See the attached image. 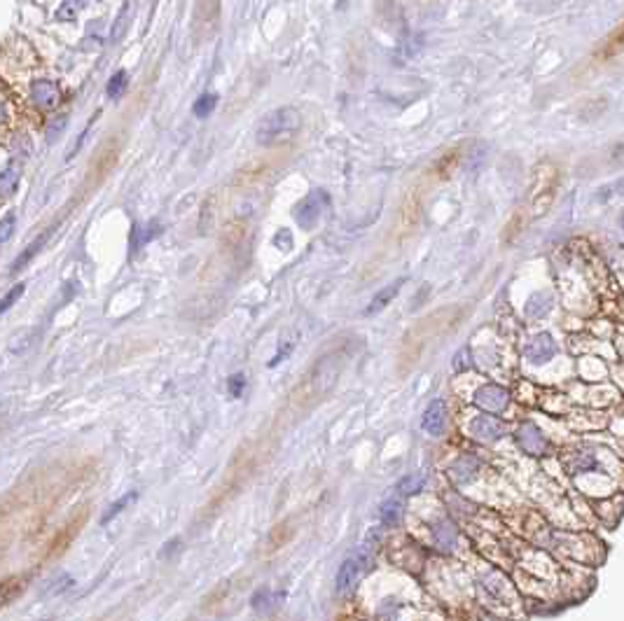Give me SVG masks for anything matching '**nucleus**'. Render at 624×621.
<instances>
[{"instance_id": "25", "label": "nucleus", "mask_w": 624, "mask_h": 621, "mask_svg": "<svg viewBox=\"0 0 624 621\" xmlns=\"http://www.w3.org/2000/svg\"><path fill=\"white\" fill-rule=\"evenodd\" d=\"M134 500H136V493H126L124 497H119V500H117L115 504H110V507H108V511H105V514H103V516H101V524H108V521H110V519H115V516H117V514H119L122 509H124V507H126V504H131Z\"/></svg>"}, {"instance_id": "21", "label": "nucleus", "mask_w": 624, "mask_h": 621, "mask_svg": "<svg viewBox=\"0 0 624 621\" xmlns=\"http://www.w3.org/2000/svg\"><path fill=\"white\" fill-rule=\"evenodd\" d=\"M379 514H382V521L386 526H395L402 516V504L398 500H388L382 504V511Z\"/></svg>"}, {"instance_id": "18", "label": "nucleus", "mask_w": 624, "mask_h": 621, "mask_svg": "<svg viewBox=\"0 0 624 621\" xmlns=\"http://www.w3.org/2000/svg\"><path fill=\"white\" fill-rule=\"evenodd\" d=\"M566 465L573 472H587V470H594L596 460H594V456H591V454H587V451H577V454H573V456L566 460Z\"/></svg>"}, {"instance_id": "24", "label": "nucleus", "mask_w": 624, "mask_h": 621, "mask_svg": "<svg viewBox=\"0 0 624 621\" xmlns=\"http://www.w3.org/2000/svg\"><path fill=\"white\" fill-rule=\"evenodd\" d=\"M216 103H218V96L216 94H204L201 98H196L194 103V114L196 117H206V114H211L213 110H216Z\"/></svg>"}, {"instance_id": "12", "label": "nucleus", "mask_w": 624, "mask_h": 621, "mask_svg": "<svg viewBox=\"0 0 624 621\" xmlns=\"http://www.w3.org/2000/svg\"><path fill=\"white\" fill-rule=\"evenodd\" d=\"M80 526H82V519H78V521H71V524H68L64 531H61L54 540H52V544H49V549H47V558H54V556H59L61 551H64L68 544L73 542V538L75 535L80 533Z\"/></svg>"}, {"instance_id": "4", "label": "nucleus", "mask_w": 624, "mask_h": 621, "mask_svg": "<svg viewBox=\"0 0 624 621\" xmlns=\"http://www.w3.org/2000/svg\"><path fill=\"white\" fill-rule=\"evenodd\" d=\"M325 201H327L325 191H318V189L311 191V194H307L302 199L298 208H295V220H298L304 229H311L318 220H321Z\"/></svg>"}, {"instance_id": "30", "label": "nucleus", "mask_w": 624, "mask_h": 621, "mask_svg": "<svg viewBox=\"0 0 624 621\" xmlns=\"http://www.w3.org/2000/svg\"><path fill=\"white\" fill-rule=\"evenodd\" d=\"M227 386H230V393H232V397H241L243 388H246V377H243L241 372L232 374L230 381H227Z\"/></svg>"}, {"instance_id": "19", "label": "nucleus", "mask_w": 624, "mask_h": 621, "mask_svg": "<svg viewBox=\"0 0 624 621\" xmlns=\"http://www.w3.org/2000/svg\"><path fill=\"white\" fill-rule=\"evenodd\" d=\"M19 185V171L14 166H7L0 171V196H10Z\"/></svg>"}, {"instance_id": "7", "label": "nucleus", "mask_w": 624, "mask_h": 621, "mask_svg": "<svg viewBox=\"0 0 624 621\" xmlns=\"http://www.w3.org/2000/svg\"><path fill=\"white\" fill-rule=\"evenodd\" d=\"M517 444L526 451V454L531 456H543L547 454V439L545 434L538 430V427L534 423H522L519 430H517Z\"/></svg>"}, {"instance_id": "32", "label": "nucleus", "mask_w": 624, "mask_h": 621, "mask_svg": "<svg viewBox=\"0 0 624 621\" xmlns=\"http://www.w3.org/2000/svg\"><path fill=\"white\" fill-rule=\"evenodd\" d=\"M622 227H624V215H622Z\"/></svg>"}, {"instance_id": "9", "label": "nucleus", "mask_w": 624, "mask_h": 621, "mask_svg": "<svg viewBox=\"0 0 624 621\" xmlns=\"http://www.w3.org/2000/svg\"><path fill=\"white\" fill-rule=\"evenodd\" d=\"M421 425H423V430L428 434H432V437L445 432V427H447V406H445L442 400H432L428 406H425Z\"/></svg>"}, {"instance_id": "15", "label": "nucleus", "mask_w": 624, "mask_h": 621, "mask_svg": "<svg viewBox=\"0 0 624 621\" xmlns=\"http://www.w3.org/2000/svg\"><path fill=\"white\" fill-rule=\"evenodd\" d=\"M435 544L440 549H445V551H449L456 544V528H454V524L452 521H447V519H442V521H437L435 524Z\"/></svg>"}, {"instance_id": "23", "label": "nucleus", "mask_w": 624, "mask_h": 621, "mask_svg": "<svg viewBox=\"0 0 624 621\" xmlns=\"http://www.w3.org/2000/svg\"><path fill=\"white\" fill-rule=\"evenodd\" d=\"M423 474H409V477H405V479H400V484H398V493H402V495H414V493H418V490L423 488Z\"/></svg>"}, {"instance_id": "8", "label": "nucleus", "mask_w": 624, "mask_h": 621, "mask_svg": "<svg viewBox=\"0 0 624 621\" xmlns=\"http://www.w3.org/2000/svg\"><path fill=\"white\" fill-rule=\"evenodd\" d=\"M557 355V341L552 334H538L529 341L526 346V357L531 365H545Z\"/></svg>"}, {"instance_id": "20", "label": "nucleus", "mask_w": 624, "mask_h": 621, "mask_svg": "<svg viewBox=\"0 0 624 621\" xmlns=\"http://www.w3.org/2000/svg\"><path fill=\"white\" fill-rule=\"evenodd\" d=\"M47 239H49V232H45V234H40V236H37V239H35L33 243H30V245H28V248H26L24 252H21V255H19V257H17V262H14V264H12V271H17V269H21V266H24V264L28 262V259H30V257H33V255H35V252H37V250H40V248H42V243H45V241H47Z\"/></svg>"}, {"instance_id": "27", "label": "nucleus", "mask_w": 624, "mask_h": 621, "mask_svg": "<svg viewBox=\"0 0 624 621\" xmlns=\"http://www.w3.org/2000/svg\"><path fill=\"white\" fill-rule=\"evenodd\" d=\"M622 49H624V24L611 35V40H608V45L604 47V54L613 57V54H618V52H622Z\"/></svg>"}, {"instance_id": "14", "label": "nucleus", "mask_w": 624, "mask_h": 621, "mask_svg": "<svg viewBox=\"0 0 624 621\" xmlns=\"http://www.w3.org/2000/svg\"><path fill=\"white\" fill-rule=\"evenodd\" d=\"M475 474H477V460L473 456L459 458L452 467V479L456 481V484H468Z\"/></svg>"}, {"instance_id": "2", "label": "nucleus", "mask_w": 624, "mask_h": 621, "mask_svg": "<svg viewBox=\"0 0 624 621\" xmlns=\"http://www.w3.org/2000/svg\"><path fill=\"white\" fill-rule=\"evenodd\" d=\"M473 402L479 409L489 411V416H496V413L505 411V406L510 404V393L505 388L493 386V383H486V386H479L473 395Z\"/></svg>"}, {"instance_id": "6", "label": "nucleus", "mask_w": 624, "mask_h": 621, "mask_svg": "<svg viewBox=\"0 0 624 621\" xmlns=\"http://www.w3.org/2000/svg\"><path fill=\"white\" fill-rule=\"evenodd\" d=\"M337 377H339V362H337V357H332V355H327V357H323L321 362L316 365V369L311 372V390H314V393H327V390L332 388V383L337 381Z\"/></svg>"}, {"instance_id": "26", "label": "nucleus", "mask_w": 624, "mask_h": 621, "mask_svg": "<svg viewBox=\"0 0 624 621\" xmlns=\"http://www.w3.org/2000/svg\"><path fill=\"white\" fill-rule=\"evenodd\" d=\"M126 82H129V75H126V71H119V73L112 75L110 82H108V96H110V98H117V96H122V91H124Z\"/></svg>"}, {"instance_id": "31", "label": "nucleus", "mask_w": 624, "mask_h": 621, "mask_svg": "<svg viewBox=\"0 0 624 621\" xmlns=\"http://www.w3.org/2000/svg\"><path fill=\"white\" fill-rule=\"evenodd\" d=\"M64 126H66V117H61L59 122H54V124L49 126V134H47L49 141H54V136H59L61 131H64Z\"/></svg>"}, {"instance_id": "13", "label": "nucleus", "mask_w": 624, "mask_h": 621, "mask_svg": "<svg viewBox=\"0 0 624 621\" xmlns=\"http://www.w3.org/2000/svg\"><path fill=\"white\" fill-rule=\"evenodd\" d=\"M552 306H554V299H552L550 292H545V290H543V292H534L529 297V302H526V316L540 320V318H545L547 313L552 311Z\"/></svg>"}, {"instance_id": "29", "label": "nucleus", "mask_w": 624, "mask_h": 621, "mask_svg": "<svg viewBox=\"0 0 624 621\" xmlns=\"http://www.w3.org/2000/svg\"><path fill=\"white\" fill-rule=\"evenodd\" d=\"M21 295H24V285H14L10 292L3 297V302H0V313H5L7 309H12L14 302H17Z\"/></svg>"}, {"instance_id": "10", "label": "nucleus", "mask_w": 624, "mask_h": 621, "mask_svg": "<svg viewBox=\"0 0 624 621\" xmlns=\"http://www.w3.org/2000/svg\"><path fill=\"white\" fill-rule=\"evenodd\" d=\"M363 574V558H346L337 572V593H348Z\"/></svg>"}, {"instance_id": "5", "label": "nucleus", "mask_w": 624, "mask_h": 621, "mask_svg": "<svg viewBox=\"0 0 624 621\" xmlns=\"http://www.w3.org/2000/svg\"><path fill=\"white\" fill-rule=\"evenodd\" d=\"M468 432H470V437H475V439H479V442H498L500 437L507 432V427H505V423H500L498 418L484 413V416H475L473 420H470Z\"/></svg>"}, {"instance_id": "28", "label": "nucleus", "mask_w": 624, "mask_h": 621, "mask_svg": "<svg viewBox=\"0 0 624 621\" xmlns=\"http://www.w3.org/2000/svg\"><path fill=\"white\" fill-rule=\"evenodd\" d=\"M14 222H17V218H14L12 213L0 220V248H3L7 241H10V236L14 232Z\"/></svg>"}, {"instance_id": "17", "label": "nucleus", "mask_w": 624, "mask_h": 621, "mask_svg": "<svg viewBox=\"0 0 624 621\" xmlns=\"http://www.w3.org/2000/svg\"><path fill=\"white\" fill-rule=\"evenodd\" d=\"M14 117H17V105H14V98L10 96V91L0 84V129L10 126Z\"/></svg>"}, {"instance_id": "22", "label": "nucleus", "mask_w": 624, "mask_h": 621, "mask_svg": "<svg viewBox=\"0 0 624 621\" xmlns=\"http://www.w3.org/2000/svg\"><path fill=\"white\" fill-rule=\"evenodd\" d=\"M129 14H131V5H124L119 10V14H117V19H115V24H112V30H110V37H112V42H117L122 35L126 33V26H129Z\"/></svg>"}, {"instance_id": "3", "label": "nucleus", "mask_w": 624, "mask_h": 621, "mask_svg": "<svg viewBox=\"0 0 624 621\" xmlns=\"http://www.w3.org/2000/svg\"><path fill=\"white\" fill-rule=\"evenodd\" d=\"M30 101L40 112H52L57 110V105L61 101V89L54 80L40 78L30 84Z\"/></svg>"}, {"instance_id": "16", "label": "nucleus", "mask_w": 624, "mask_h": 621, "mask_svg": "<svg viewBox=\"0 0 624 621\" xmlns=\"http://www.w3.org/2000/svg\"><path fill=\"white\" fill-rule=\"evenodd\" d=\"M21 593H24V579L21 577H7L5 581H0V605H10Z\"/></svg>"}, {"instance_id": "11", "label": "nucleus", "mask_w": 624, "mask_h": 621, "mask_svg": "<svg viewBox=\"0 0 624 621\" xmlns=\"http://www.w3.org/2000/svg\"><path fill=\"white\" fill-rule=\"evenodd\" d=\"M402 285H405V278H395L391 285H386L382 292H377L375 299L370 302V306L365 309V316H375V313H379L382 309H386L388 304H391V299L395 297L402 290Z\"/></svg>"}, {"instance_id": "1", "label": "nucleus", "mask_w": 624, "mask_h": 621, "mask_svg": "<svg viewBox=\"0 0 624 621\" xmlns=\"http://www.w3.org/2000/svg\"><path fill=\"white\" fill-rule=\"evenodd\" d=\"M302 129V114L295 108H278L269 112L257 126V143L273 145L295 136Z\"/></svg>"}]
</instances>
